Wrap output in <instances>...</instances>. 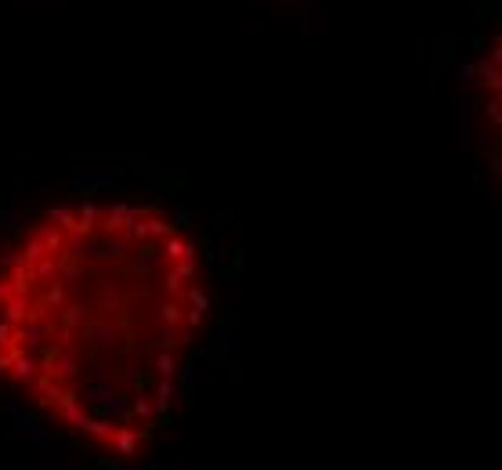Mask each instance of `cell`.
I'll return each instance as SVG.
<instances>
[{
  "instance_id": "obj_1",
  "label": "cell",
  "mask_w": 502,
  "mask_h": 470,
  "mask_svg": "<svg viewBox=\"0 0 502 470\" xmlns=\"http://www.w3.org/2000/svg\"><path fill=\"white\" fill-rule=\"evenodd\" d=\"M210 318L203 243L159 199L73 195L0 246V391L105 460L170 434Z\"/></svg>"
}]
</instances>
